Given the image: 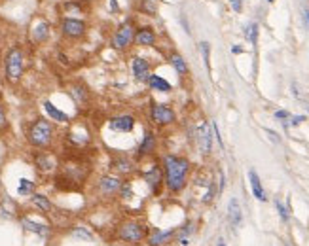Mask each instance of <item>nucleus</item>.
Wrapping results in <instances>:
<instances>
[{
	"label": "nucleus",
	"mask_w": 309,
	"mask_h": 246,
	"mask_svg": "<svg viewBox=\"0 0 309 246\" xmlns=\"http://www.w3.org/2000/svg\"><path fill=\"white\" fill-rule=\"evenodd\" d=\"M161 169H163V180H165V190L173 195L181 193L188 186V176L192 171V163L186 155L179 153H165L161 159Z\"/></svg>",
	"instance_id": "1"
},
{
	"label": "nucleus",
	"mask_w": 309,
	"mask_h": 246,
	"mask_svg": "<svg viewBox=\"0 0 309 246\" xmlns=\"http://www.w3.org/2000/svg\"><path fill=\"white\" fill-rule=\"evenodd\" d=\"M55 137V127L50 119L38 118L34 119L27 129V140L34 148H46L52 144Z\"/></svg>",
	"instance_id": "2"
},
{
	"label": "nucleus",
	"mask_w": 309,
	"mask_h": 246,
	"mask_svg": "<svg viewBox=\"0 0 309 246\" xmlns=\"http://www.w3.org/2000/svg\"><path fill=\"white\" fill-rule=\"evenodd\" d=\"M137 23L135 19H125L124 23H120L114 32H112V36H110V48L112 49H116L120 53H124V51H127L131 49V46H135V32H137Z\"/></svg>",
	"instance_id": "3"
},
{
	"label": "nucleus",
	"mask_w": 309,
	"mask_h": 246,
	"mask_svg": "<svg viewBox=\"0 0 309 246\" xmlns=\"http://www.w3.org/2000/svg\"><path fill=\"white\" fill-rule=\"evenodd\" d=\"M25 70V49L21 46H11L4 55V76L8 82H19Z\"/></svg>",
	"instance_id": "4"
},
{
	"label": "nucleus",
	"mask_w": 309,
	"mask_h": 246,
	"mask_svg": "<svg viewBox=\"0 0 309 246\" xmlns=\"http://www.w3.org/2000/svg\"><path fill=\"white\" fill-rule=\"evenodd\" d=\"M87 31H89V25L85 19H80V17H66L64 15L63 19L59 21V32L61 36L70 40V42H78V40H84L87 36Z\"/></svg>",
	"instance_id": "5"
},
{
	"label": "nucleus",
	"mask_w": 309,
	"mask_h": 246,
	"mask_svg": "<svg viewBox=\"0 0 309 246\" xmlns=\"http://www.w3.org/2000/svg\"><path fill=\"white\" fill-rule=\"evenodd\" d=\"M146 235H148V227L142 225L140 222H135V220L124 222L118 229V237L129 245H139L146 239Z\"/></svg>",
	"instance_id": "6"
},
{
	"label": "nucleus",
	"mask_w": 309,
	"mask_h": 246,
	"mask_svg": "<svg viewBox=\"0 0 309 246\" xmlns=\"http://www.w3.org/2000/svg\"><path fill=\"white\" fill-rule=\"evenodd\" d=\"M150 121L158 127H169L177 123V112L165 102H152L150 106Z\"/></svg>",
	"instance_id": "7"
},
{
	"label": "nucleus",
	"mask_w": 309,
	"mask_h": 246,
	"mask_svg": "<svg viewBox=\"0 0 309 246\" xmlns=\"http://www.w3.org/2000/svg\"><path fill=\"white\" fill-rule=\"evenodd\" d=\"M193 140H195V146H197L199 153L209 155L213 151V125L203 121L197 127H193Z\"/></svg>",
	"instance_id": "8"
},
{
	"label": "nucleus",
	"mask_w": 309,
	"mask_h": 246,
	"mask_svg": "<svg viewBox=\"0 0 309 246\" xmlns=\"http://www.w3.org/2000/svg\"><path fill=\"white\" fill-rule=\"evenodd\" d=\"M158 32L152 25H139L137 27V32H135V46L140 48V49H152L158 46Z\"/></svg>",
	"instance_id": "9"
},
{
	"label": "nucleus",
	"mask_w": 309,
	"mask_h": 246,
	"mask_svg": "<svg viewBox=\"0 0 309 246\" xmlns=\"http://www.w3.org/2000/svg\"><path fill=\"white\" fill-rule=\"evenodd\" d=\"M131 72H133V78L140 82V84H146L148 82L150 74H152V64L146 57L142 55H133L131 57Z\"/></svg>",
	"instance_id": "10"
},
{
	"label": "nucleus",
	"mask_w": 309,
	"mask_h": 246,
	"mask_svg": "<svg viewBox=\"0 0 309 246\" xmlns=\"http://www.w3.org/2000/svg\"><path fill=\"white\" fill-rule=\"evenodd\" d=\"M161 171H163V169H161L160 165H152L148 171L144 172V182H146V186H148L150 192L154 193V195L161 193L163 186H165V180H163Z\"/></svg>",
	"instance_id": "11"
},
{
	"label": "nucleus",
	"mask_w": 309,
	"mask_h": 246,
	"mask_svg": "<svg viewBox=\"0 0 309 246\" xmlns=\"http://www.w3.org/2000/svg\"><path fill=\"white\" fill-rule=\"evenodd\" d=\"M122 184H124V180H120V176H116V174H105V176L99 178L97 186H99V192L103 193V195L112 197V195L120 193Z\"/></svg>",
	"instance_id": "12"
},
{
	"label": "nucleus",
	"mask_w": 309,
	"mask_h": 246,
	"mask_svg": "<svg viewBox=\"0 0 309 246\" xmlns=\"http://www.w3.org/2000/svg\"><path fill=\"white\" fill-rule=\"evenodd\" d=\"M31 40L34 44H46L52 36V25L46 19H36L31 27Z\"/></svg>",
	"instance_id": "13"
},
{
	"label": "nucleus",
	"mask_w": 309,
	"mask_h": 246,
	"mask_svg": "<svg viewBox=\"0 0 309 246\" xmlns=\"http://www.w3.org/2000/svg\"><path fill=\"white\" fill-rule=\"evenodd\" d=\"M108 125L114 133H133V129L137 125V119L131 114H120V116H114L110 119Z\"/></svg>",
	"instance_id": "14"
},
{
	"label": "nucleus",
	"mask_w": 309,
	"mask_h": 246,
	"mask_svg": "<svg viewBox=\"0 0 309 246\" xmlns=\"http://www.w3.org/2000/svg\"><path fill=\"white\" fill-rule=\"evenodd\" d=\"M156 142H158V140H156V133L146 129V131H144V137L140 140L139 148H137L135 157H137V159H144V157L152 155V153L156 151Z\"/></svg>",
	"instance_id": "15"
},
{
	"label": "nucleus",
	"mask_w": 309,
	"mask_h": 246,
	"mask_svg": "<svg viewBox=\"0 0 309 246\" xmlns=\"http://www.w3.org/2000/svg\"><path fill=\"white\" fill-rule=\"evenodd\" d=\"M167 61H169V64L173 66V70L181 76V78H186V76L190 74V66H188V61H186V59H184V57H182L179 51H171L169 57H167Z\"/></svg>",
	"instance_id": "16"
},
{
	"label": "nucleus",
	"mask_w": 309,
	"mask_h": 246,
	"mask_svg": "<svg viewBox=\"0 0 309 246\" xmlns=\"http://www.w3.org/2000/svg\"><path fill=\"white\" fill-rule=\"evenodd\" d=\"M248 184H250V190H252V195H254L256 199H258L260 203H266L267 201L266 190H264V186L260 182V176H258V172H256L254 169L248 171Z\"/></svg>",
	"instance_id": "17"
},
{
	"label": "nucleus",
	"mask_w": 309,
	"mask_h": 246,
	"mask_svg": "<svg viewBox=\"0 0 309 246\" xmlns=\"http://www.w3.org/2000/svg\"><path fill=\"white\" fill-rule=\"evenodd\" d=\"M148 87L152 89V91H156V93H171L173 91V86H171L169 82L163 78V76H160V74H150V78H148Z\"/></svg>",
	"instance_id": "18"
},
{
	"label": "nucleus",
	"mask_w": 309,
	"mask_h": 246,
	"mask_svg": "<svg viewBox=\"0 0 309 246\" xmlns=\"http://www.w3.org/2000/svg\"><path fill=\"white\" fill-rule=\"evenodd\" d=\"M112 169L118 172V174H131L135 171V161L127 157V155H118L112 161Z\"/></svg>",
	"instance_id": "19"
},
{
	"label": "nucleus",
	"mask_w": 309,
	"mask_h": 246,
	"mask_svg": "<svg viewBox=\"0 0 309 246\" xmlns=\"http://www.w3.org/2000/svg\"><path fill=\"white\" fill-rule=\"evenodd\" d=\"M44 110H46V114L52 118V121H57V123H68V121H70V118L64 114L63 110H59V108L55 106L54 102H50V100L44 102Z\"/></svg>",
	"instance_id": "20"
},
{
	"label": "nucleus",
	"mask_w": 309,
	"mask_h": 246,
	"mask_svg": "<svg viewBox=\"0 0 309 246\" xmlns=\"http://www.w3.org/2000/svg\"><path fill=\"white\" fill-rule=\"evenodd\" d=\"M228 220L234 227H237L243 220V212H241V206H239L237 199H230V203H228Z\"/></svg>",
	"instance_id": "21"
},
{
	"label": "nucleus",
	"mask_w": 309,
	"mask_h": 246,
	"mask_svg": "<svg viewBox=\"0 0 309 246\" xmlns=\"http://www.w3.org/2000/svg\"><path fill=\"white\" fill-rule=\"evenodd\" d=\"M175 237V231H154L152 235H150L148 239V245L150 246H161V245H165V243H169L171 239Z\"/></svg>",
	"instance_id": "22"
},
{
	"label": "nucleus",
	"mask_w": 309,
	"mask_h": 246,
	"mask_svg": "<svg viewBox=\"0 0 309 246\" xmlns=\"http://www.w3.org/2000/svg\"><path fill=\"white\" fill-rule=\"evenodd\" d=\"M258 32H260V27H258V23L256 21H250L247 23L245 31H243V36H245L247 42H250L252 46L258 44Z\"/></svg>",
	"instance_id": "23"
},
{
	"label": "nucleus",
	"mask_w": 309,
	"mask_h": 246,
	"mask_svg": "<svg viewBox=\"0 0 309 246\" xmlns=\"http://www.w3.org/2000/svg\"><path fill=\"white\" fill-rule=\"evenodd\" d=\"M32 204H34L36 208H40L42 212H50V210H52V201H50L46 195H42V193H34V195H32Z\"/></svg>",
	"instance_id": "24"
},
{
	"label": "nucleus",
	"mask_w": 309,
	"mask_h": 246,
	"mask_svg": "<svg viewBox=\"0 0 309 246\" xmlns=\"http://www.w3.org/2000/svg\"><path fill=\"white\" fill-rule=\"evenodd\" d=\"M23 227L25 229H29V231H32V233H38V235H44V233H48V227L42 224H36V222H32V220H29V218H23Z\"/></svg>",
	"instance_id": "25"
},
{
	"label": "nucleus",
	"mask_w": 309,
	"mask_h": 246,
	"mask_svg": "<svg viewBox=\"0 0 309 246\" xmlns=\"http://www.w3.org/2000/svg\"><path fill=\"white\" fill-rule=\"evenodd\" d=\"M70 95H72V98L78 104H84L87 100V89L84 86H72L70 87Z\"/></svg>",
	"instance_id": "26"
},
{
	"label": "nucleus",
	"mask_w": 309,
	"mask_h": 246,
	"mask_svg": "<svg viewBox=\"0 0 309 246\" xmlns=\"http://www.w3.org/2000/svg\"><path fill=\"white\" fill-rule=\"evenodd\" d=\"M140 13L150 15V17H156V13H158V6H156L152 0H140Z\"/></svg>",
	"instance_id": "27"
},
{
	"label": "nucleus",
	"mask_w": 309,
	"mask_h": 246,
	"mask_svg": "<svg viewBox=\"0 0 309 246\" xmlns=\"http://www.w3.org/2000/svg\"><path fill=\"white\" fill-rule=\"evenodd\" d=\"M32 190H34V182L27 180V178H21V180H19V186H17V193H19V195H31Z\"/></svg>",
	"instance_id": "28"
},
{
	"label": "nucleus",
	"mask_w": 309,
	"mask_h": 246,
	"mask_svg": "<svg viewBox=\"0 0 309 246\" xmlns=\"http://www.w3.org/2000/svg\"><path fill=\"white\" fill-rule=\"evenodd\" d=\"M120 199H124V201H127V199H131L133 197V184L129 182V180H125V182L122 184V188H120Z\"/></svg>",
	"instance_id": "29"
},
{
	"label": "nucleus",
	"mask_w": 309,
	"mask_h": 246,
	"mask_svg": "<svg viewBox=\"0 0 309 246\" xmlns=\"http://www.w3.org/2000/svg\"><path fill=\"white\" fill-rule=\"evenodd\" d=\"M199 49H201V55H203V63H205L207 70H209L211 68V63H209V59H211V44L199 42Z\"/></svg>",
	"instance_id": "30"
},
{
	"label": "nucleus",
	"mask_w": 309,
	"mask_h": 246,
	"mask_svg": "<svg viewBox=\"0 0 309 246\" xmlns=\"http://www.w3.org/2000/svg\"><path fill=\"white\" fill-rule=\"evenodd\" d=\"M218 193V186L214 182H209V186H207V192H205V195H203V203H211L214 199V195Z\"/></svg>",
	"instance_id": "31"
},
{
	"label": "nucleus",
	"mask_w": 309,
	"mask_h": 246,
	"mask_svg": "<svg viewBox=\"0 0 309 246\" xmlns=\"http://www.w3.org/2000/svg\"><path fill=\"white\" fill-rule=\"evenodd\" d=\"M36 165H38V169H42V171H50V169H52V159H50L48 155L40 153V155L36 157Z\"/></svg>",
	"instance_id": "32"
},
{
	"label": "nucleus",
	"mask_w": 309,
	"mask_h": 246,
	"mask_svg": "<svg viewBox=\"0 0 309 246\" xmlns=\"http://www.w3.org/2000/svg\"><path fill=\"white\" fill-rule=\"evenodd\" d=\"M273 116H275L277 119H283V125H285V127L288 129V119H290V116H292V114H290L288 110H277V112H275Z\"/></svg>",
	"instance_id": "33"
},
{
	"label": "nucleus",
	"mask_w": 309,
	"mask_h": 246,
	"mask_svg": "<svg viewBox=\"0 0 309 246\" xmlns=\"http://www.w3.org/2000/svg\"><path fill=\"white\" fill-rule=\"evenodd\" d=\"M8 129V116H6V110H4V104L0 102V133Z\"/></svg>",
	"instance_id": "34"
},
{
	"label": "nucleus",
	"mask_w": 309,
	"mask_h": 246,
	"mask_svg": "<svg viewBox=\"0 0 309 246\" xmlns=\"http://www.w3.org/2000/svg\"><path fill=\"white\" fill-rule=\"evenodd\" d=\"M275 206H277L281 220H283V222H288V210L285 208V206H283V203H281V201H275Z\"/></svg>",
	"instance_id": "35"
},
{
	"label": "nucleus",
	"mask_w": 309,
	"mask_h": 246,
	"mask_svg": "<svg viewBox=\"0 0 309 246\" xmlns=\"http://www.w3.org/2000/svg\"><path fill=\"white\" fill-rule=\"evenodd\" d=\"M302 121H306V116H290V119H288V127H298Z\"/></svg>",
	"instance_id": "36"
},
{
	"label": "nucleus",
	"mask_w": 309,
	"mask_h": 246,
	"mask_svg": "<svg viewBox=\"0 0 309 246\" xmlns=\"http://www.w3.org/2000/svg\"><path fill=\"white\" fill-rule=\"evenodd\" d=\"M230 6H232L234 11L241 13V11H243V0H230Z\"/></svg>",
	"instance_id": "37"
},
{
	"label": "nucleus",
	"mask_w": 309,
	"mask_h": 246,
	"mask_svg": "<svg viewBox=\"0 0 309 246\" xmlns=\"http://www.w3.org/2000/svg\"><path fill=\"white\" fill-rule=\"evenodd\" d=\"M226 188V174L224 171H220V174H218V193H222Z\"/></svg>",
	"instance_id": "38"
},
{
	"label": "nucleus",
	"mask_w": 309,
	"mask_h": 246,
	"mask_svg": "<svg viewBox=\"0 0 309 246\" xmlns=\"http://www.w3.org/2000/svg\"><path fill=\"white\" fill-rule=\"evenodd\" d=\"M267 135H269V137H271V140H273V142H279V137H277V133H273V131H269V129H267Z\"/></svg>",
	"instance_id": "39"
},
{
	"label": "nucleus",
	"mask_w": 309,
	"mask_h": 246,
	"mask_svg": "<svg viewBox=\"0 0 309 246\" xmlns=\"http://www.w3.org/2000/svg\"><path fill=\"white\" fill-rule=\"evenodd\" d=\"M76 235L78 237H84V239H91V235H89V233H87V231H74Z\"/></svg>",
	"instance_id": "40"
},
{
	"label": "nucleus",
	"mask_w": 309,
	"mask_h": 246,
	"mask_svg": "<svg viewBox=\"0 0 309 246\" xmlns=\"http://www.w3.org/2000/svg\"><path fill=\"white\" fill-rule=\"evenodd\" d=\"M110 10H112V11H118V10H120V8H118V2H116V0H110Z\"/></svg>",
	"instance_id": "41"
},
{
	"label": "nucleus",
	"mask_w": 309,
	"mask_h": 246,
	"mask_svg": "<svg viewBox=\"0 0 309 246\" xmlns=\"http://www.w3.org/2000/svg\"><path fill=\"white\" fill-rule=\"evenodd\" d=\"M232 51H234V53H241V51H243V48H239V46H234V48H232Z\"/></svg>",
	"instance_id": "42"
},
{
	"label": "nucleus",
	"mask_w": 309,
	"mask_h": 246,
	"mask_svg": "<svg viewBox=\"0 0 309 246\" xmlns=\"http://www.w3.org/2000/svg\"><path fill=\"white\" fill-rule=\"evenodd\" d=\"M216 246H226V243H224V241H222V239H220V241H218V245H216Z\"/></svg>",
	"instance_id": "43"
},
{
	"label": "nucleus",
	"mask_w": 309,
	"mask_h": 246,
	"mask_svg": "<svg viewBox=\"0 0 309 246\" xmlns=\"http://www.w3.org/2000/svg\"><path fill=\"white\" fill-rule=\"evenodd\" d=\"M267 2H275V0H267Z\"/></svg>",
	"instance_id": "44"
}]
</instances>
